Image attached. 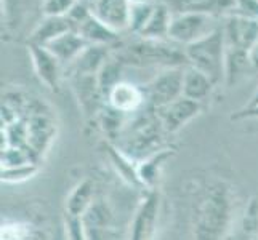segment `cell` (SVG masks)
<instances>
[{
	"mask_svg": "<svg viewBox=\"0 0 258 240\" xmlns=\"http://www.w3.org/2000/svg\"><path fill=\"white\" fill-rule=\"evenodd\" d=\"M231 221V194L225 183H215L196 205L192 240H223Z\"/></svg>",
	"mask_w": 258,
	"mask_h": 240,
	"instance_id": "1",
	"label": "cell"
},
{
	"mask_svg": "<svg viewBox=\"0 0 258 240\" xmlns=\"http://www.w3.org/2000/svg\"><path fill=\"white\" fill-rule=\"evenodd\" d=\"M123 64L137 67H183L188 64L184 48L178 50L176 43H167L164 40L143 39L127 47L122 56Z\"/></svg>",
	"mask_w": 258,
	"mask_h": 240,
	"instance_id": "2",
	"label": "cell"
},
{
	"mask_svg": "<svg viewBox=\"0 0 258 240\" xmlns=\"http://www.w3.org/2000/svg\"><path fill=\"white\" fill-rule=\"evenodd\" d=\"M162 133L165 131L161 125L157 114H146L133 123V127L127 128L125 133H122V141H119L115 146L127 157H130L138 164L146 157L164 149L161 144Z\"/></svg>",
	"mask_w": 258,
	"mask_h": 240,
	"instance_id": "3",
	"label": "cell"
},
{
	"mask_svg": "<svg viewBox=\"0 0 258 240\" xmlns=\"http://www.w3.org/2000/svg\"><path fill=\"white\" fill-rule=\"evenodd\" d=\"M184 55L188 59V66L207 74L215 84L225 80L226 37L221 26L207 37L184 47Z\"/></svg>",
	"mask_w": 258,
	"mask_h": 240,
	"instance_id": "4",
	"label": "cell"
},
{
	"mask_svg": "<svg viewBox=\"0 0 258 240\" xmlns=\"http://www.w3.org/2000/svg\"><path fill=\"white\" fill-rule=\"evenodd\" d=\"M221 24L217 23L215 15L188 12L173 15L168 40L176 45L188 47L191 43L207 37L212 32H215Z\"/></svg>",
	"mask_w": 258,
	"mask_h": 240,
	"instance_id": "5",
	"label": "cell"
},
{
	"mask_svg": "<svg viewBox=\"0 0 258 240\" xmlns=\"http://www.w3.org/2000/svg\"><path fill=\"white\" fill-rule=\"evenodd\" d=\"M184 67L186 66L162 69L146 84L143 92L146 96V103L151 104V108L161 109L183 96Z\"/></svg>",
	"mask_w": 258,
	"mask_h": 240,
	"instance_id": "6",
	"label": "cell"
},
{
	"mask_svg": "<svg viewBox=\"0 0 258 240\" xmlns=\"http://www.w3.org/2000/svg\"><path fill=\"white\" fill-rule=\"evenodd\" d=\"M161 207V197L156 191H148L135 210L130 223L128 240H149L156 230V223Z\"/></svg>",
	"mask_w": 258,
	"mask_h": 240,
	"instance_id": "7",
	"label": "cell"
},
{
	"mask_svg": "<svg viewBox=\"0 0 258 240\" xmlns=\"http://www.w3.org/2000/svg\"><path fill=\"white\" fill-rule=\"evenodd\" d=\"M81 221L85 240H111L114 215L104 199H95Z\"/></svg>",
	"mask_w": 258,
	"mask_h": 240,
	"instance_id": "8",
	"label": "cell"
},
{
	"mask_svg": "<svg viewBox=\"0 0 258 240\" xmlns=\"http://www.w3.org/2000/svg\"><path fill=\"white\" fill-rule=\"evenodd\" d=\"M161 125L165 133L172 135V133L180 131L186 123H189L194 117H198L201 112V103L192 101L189 98H178L173 103L164 106L161 109H154Z\"/></svg>",
	"mask_w": 258,
	"mask_h": 240,
	"instance_id": "9",
	"label": "cell"
},
{
	"mask_svg": "<svg viewBox=\"0 0 258 240\" xmlns=\"http://www.w3.org/2000/svg\"><path fill=\"white\" fill-rule=\"evenodd\" d=\"M226 37V45L250 50V47L258 40V20L247 18L237 13H231L226 18V23L221 24Z\"/></svg>",
	"mask_w": 258,
	"mask_h": 240,
	"instance_id": "10",
	"label": "cell"
},
{
	"mask_svg": "<svg viewBox=\"0 0 258 240\" xmlns=\"http://www.w3.org/2000/svg\"><path fill=\"white\" fill-rule=\"evenodd\" d=\"M132 4L128 0H93L92 13L117 34L130 29Z\"/></svg>",
	"mask_w": 258,
	"mask_h": 240,
	"instance_id": "11",
	"label": "cell"
},
{
	"mask_svg": "<svg viewBox=\"0 0 258 240\" xmlns=\"http://www.w3.org/2000/svg\"><path fill=\"white\" fill-rule=\"evenodd\" d=\"M29 53L32 58L34 70L40 78V82L47 85L50 90H56L59 84L61 69H63L61 63L51 55V51L47 47L29 43Z\"/></svg>",
	"mask_w": 258,
	"mask_h": 240,
	"instance_id": "12",
	"label": "cell"
},
{
	"mask_svg": "<svg viewBox=\"0 0 258 240\" xmlns=\"http://www.w3.org/2000/svg\"><path fill=\"white\" fill-rule=\"evenodd\" d=\"M106 103L122 114H130L140 111L141 106L146 103V96L141 87L128 82V80H122L111 90Z\"/></svg>",
	"mask_w": 258,
	"mask_h": 240,
	"instance_id": "13",
	"label": "cell"
},
{
	"mask_svg": "<svg viewBox=\"0 0 258 240\" xmlns=\"http://www.w3.org/2000/svg\"><path fill=\"white\" fill-rule=\"evenodd\" d=\"M71 82H73V90L81 104V109L84 111V115L92 117L95 112H98L100 100H104L100 87H98L96 75H71Z\"/></svg>",
	"mask_w": 258,
	"mask_h": 240,
	"instance_id": "14",
	"label": "cell"
},
{
	"mask_svg": "<svg viewBox=\"0 0 258 240\" xmlns=\"http://www.w3.org/2000/svg\"><path fill=\"white\" fill-rule=\"evenodd\" d=\"M87 47H88V43L84 40V37L76 29L59 35L58 39H55L47 45V48L51 51V55L55 56L61 63V66L66 69L82 55V51Z\"/></svg>",
	"mask_w": 258,
	"mask_h": 240,
	"instance_id": "15",
	"label": "cell"
},
{
	"mask_svg": "<svg viewBox=\"0 0 258 240\" xmlns=\"http://www.w3.org/2000/svg\"><path fill=\"white\" fill-rule=\"evenodd\" d=\"M69 31H74V26L71 24L68 16L45 15L43 20H40L37 23V26H35V29L32 31L29 43L47 47L48 43H51L55 39H58L59 35H63Z\"/></svg>",
	"mask_w": 258,
	"mask_h": 240,
	"instance_id": "16",
	"label": "cell"
},
{
	"mask_svg": "<svg viewBox=\"0 0 258 240\" xmlns=\"http://www.w3.org/2000/svg\"><path fill=\"white\" fill-rule=\"evenodd\" d=\"M108 48L109 47L88 45L82 55L68 67L71 75H98L106 61L111 58Z\"/></svg>",
	"mask_w": 258,
	"mask_h": 240,
	"instance_id": "17",
	"label": "cell"
},
{
	"mask_svg": "<svg viewBox=\"0 0 258 240\" xmlns=\"http://www.w3.org/2000/svg\"><path fill=\"white\" fill-rule=\"evenodd\" d=\"M172 155H175V149L164 147V149L159 150V152L149 155L145 160L138 162L137 170H138L140 183L143 188H146L148 191H154V186L159 180V176H161L162 168H164L167 160Z\"/></svg>",
	"mask_w": 258,
	"mask_h": 240,
	"instance_id": "18",
	"label": "cell"
},
{
	"mask_svg": "<svg viewBox=\"0 0 258 240\" xmlns=\"http://www.w3.org/2000/svg\"><path fill=\"white\" fill-rule=\"evenodd\" d=\"M215 82L207 75L201 72L199 69L192 66L184 67V82H183V96L189 98L192 101L201 103L202 100L210 96L213 92Z\"/></svg>",
	"mask_w": 258,
	"mask_h": 240,
	"instance_id": "19",
	"label": "cell"
},
{
	"mask_svg": "<svg viewBox=\"0 0 258 240\" xmlns=\"http://www.w3.org/2000/svg\"><path fill=\"white\" fill-rule=\"evenodd\" d=\"M95 183L92 180H84L76 184L66 199V216L82 218L95 200Z\"/></svg>",
	"mask_w": 258,
	"mask_h": 240,
	"instance_id": "20",
	"label": "cell"
},
{
	"mask_svg": "<svg viewBox=\"0 0 258 240\" xmlns=\"http://www.w3.org/2000/svg\"><path fill=\"white\" fill-rule=\"evenodd\" d=\"M77 32L82 35L84 40L88 45H100V47H109L119 40V34L103 24L98 18L93 15L77 29Z\"/></svg>",
	"mask_w": 258,
	"mask_h": 240,
	"instance_id": "21",
	"label": "cell"
},
{
	"mask_svg": "<svg viewBox=\"0 0 258 240\" xmlns=\"http://www.w3.org/2000/svg\"><path fill=\"white\" fill-rule=\"evenodd\" d=\"M173 20V13L168 8L167 4H156L154 12L151 15L148 24L145 26L143 32L140 35L143 39H154V40H164L168 39L170 26Z\"/></svg>",
	"mask_w": 258,
	"mask_h": 240,
	"instance_id": "22",
	"label": "cell"
},
{
	"mask_svg": "<svg viewBox=\"0 0 258 240\" xmlns=\"http://www.w3.org/2000/svg\"><path fill=\"white\" fill-rule=\"evenodd\" d=\"M248 70H253L250 59H248V51L244 48H236L226 45V58H225V80L231 85L239 77L245 75Z\"/></svg>",
	"mask_w": 258,
	"mask_h": 240,
	"instance_id": "23",
	"label": "cell"
},
{
	"mask_svg": "<svg viewBox=\"0 0 258 240\" xmlns=\"http://www.w3.org/2000/svg\"><path fill=\"white\" fill-rule=\"evenodd\" d=\"M108 155L111 158L114 168L120 173V176L123 178V180H125L128 184L135 186V188H143L140 183V178H138V170H137L138 164L135 162V160L127 157L115 144L114 146L108 144Z\"/></svg>",
	"mask_w": 258,
	"mask_h": 240,
	"instance_id": "24",
	"label": "cell"
},
{
	"mask_svg": "<svg viewBox=\"0 0 258 240\" xmlns=\"http://www.w3.org/2000/svg\"><path fill=\"white\" fill-rule=\"evenodd\" d=\"M123 61L119 58H109L106 61V64L101 67L98 72V87H100L101 95L104 100H108V95L111 93L112 88L122 82V69H123Z\"/></svg>",
	"mask_w": 258,
	"mask_h": 240,
	"instance_id": "25",
	"label": "cell"
},
{
	"mask_svg": "<svg viewBox=\"0 0 258 240\" xmlns=\"http://www.w3.org/2000/svg\"><path fill=\"white\" fill-rule=\"evenodd\" d=\"M168 8L173 15L176 13H188V12H199V13H210L225 8L221 5V0H168Z\"/></svg>",
	"mask_w": 258,
	"mask_h": 240,
	"instance_id": "26",
	"label": "cell"
},
{
	"mask_svg": "<svg viewBox=\"0 0 258 240\" xmlns=\"http://www.w3.org/2000/svg\"><path fill=\"white\" fill-rule=\"evenodd\" d=\"M37 165L34 162L15 165V167H4L2 168V181L4 183H21L32 178L37 173Z\"/></svg>",
	"mask_w": 258,
	"mask_h": 240,
	"instance_id": "27",
	"label": "cell"
},
{
	"mask_svg": "<svg viewBox=\"0 0 258 240\" xmlns=\"http://www.w3.org/2000/svg\"><path fill=\"white\" fill-rule=\"evenodd\" d=\"M156 4H141V5H132L130 12V29L135 34H141L145 29V26L148 24L151 15L154 12Z\"/></svg>",
	"mask_w": 258,
	"mask_h": 240,
	"instance_id": "28",
	"label": "cell"
},
{
	"mask_svg": "<svg viewBox=\"0 0 258 240\" xmlns=\"http://www.w3.org/2000/svg\"><path fill=\"white\" fill-rule=\"evenodd\" d=\"M26 5H28V0H2V13H5L7 21L12 24L15 18L16 21H20L26 12Z\"/></svg>",
	"mask_w": 258,
	"mask_h": 240,
	"instance_id": "29",
	"label": "cell"
},
{
	"mask_svg": "<svg viewBox=\"0 0 258 240\" xmlns=\"http://www.w3.org/2000/svg\"><path fill=\"white\" fill-rule=\"evenodd\" d=\"M76 4V0H43L42 10L51 16H66L69 8Z\"/></svg>",
	"mask_w": 258,
	"mask_h": 240,
	"instance_id": "30",
	"label": "cell"
},
{
	"mask_svg": "<svg viewBox=\"0 0 258 240\" xmlns=\"http://www.w3.org/2000/svg\"><path fill=\"white\" fill-rule=\"evenodd\" d=\"M29 229L20 223L2 224V240H28Z\"/></svg>",
	"mask_w": 258,
	"mask_h": 240,
	"instance_id": "31",
	"label": "cell"
},
{
	"mask_svg": "<svg viewBox=\"0 0 258 240\" xmlns=\"http://www.w3.org/2000/svg\"><path fill=\"white\" fill-rule=\"evenodd\" d=\"M64 227H66L68 240H85V234H84V227H82L81 218H68L66 216Z\"/></svg>",
	"mask_w": 258,
	"mask_h": 240,
	"instance_id": "32",
	"label": "cell"
},
{
	"mask_svg": "<svg viewBox=\"0 0 258 240\" xmlns=\"http://www.w3.org/2000/svg\"><path fill=\"white\" fill-rule=\"evenodd\" d=\"M248 59H250L252 69L256 70L258 69V40L250 47V50H248Z\"/></svg>",
	"mask_w": 258,
	"mask_h": 240,
	"instance_id": "33",
	"label": "cell"
},
{
	"mask_svg": "<svg viewBox=\"0 0 258 240\" xmlns=\"http://www.w3.org/2000/svg\"><path fill=\"white\" fill-rule=\"evenodd\" d=\"M258 119V108H253V109H244L239 114H236L233 119Z\"/></svg>",
	"mask_w": 258,
	"mask_h": 240,
	"instance_id": "34",
	"label": "cell"
},
{
	"mask_svg": "<svg viewBox=\"0 0 258 240\" xmlns=\"http://www.w3.org/2000/svg\"><path fill=\"white\" fill-rule=\"evenodd\" d=\"M50 240H68V234H66V227H64V223L59 224L55 230H53L51 234V238Z\"/></svg>",
	"mask_w": 258,
	"mask_h": 240,
	"instance_id": "35",
	"label": "cell"
},
{
	"mask_svg": "<svg viewBox=\"0 0 258 240\" xmlns=\"http://www.w3.org/2000/svg\"><path fill=\"white\" fill-rule=\"evenodd\" d=\"M253 108H258V85H256L255 92H253V95H252L250 103L247 104V108H245V109H253Z\"/></svg>",
	"mask_w": 258,
	"mask_h": 240,
	"instance_id": "36",
	"label": "cell"
},
{
	"mask_svg": "<svg viewBox=\"0 0 258 240\" xmlns=\"http://www.w3.org/2000/svg\"><path fill=\"white\" fill-rule=\"evenodd\" d=\"M132 5H141V4H154L153 0H128Z\"/></svg>",
	"mask_w": 258,
	"mask_h": 240,
	"instance_id": "37",
	"label": "cell"
},
{
	"mask_svg": "<svg viewBox=\"0 0 258 240\" xmlns=\"http://www.w3.org/2000/svg\"><path fill=\"white\" fill-rule=\"evenodd\" d=\"M79 2H85V4H90V5H92V4H93V0H79Z\"/></svg>",
	"mask_w": 258,
	"mask_h": 240,
	"instance_id": "38",
	"label": "cell"
}]
</instances>
